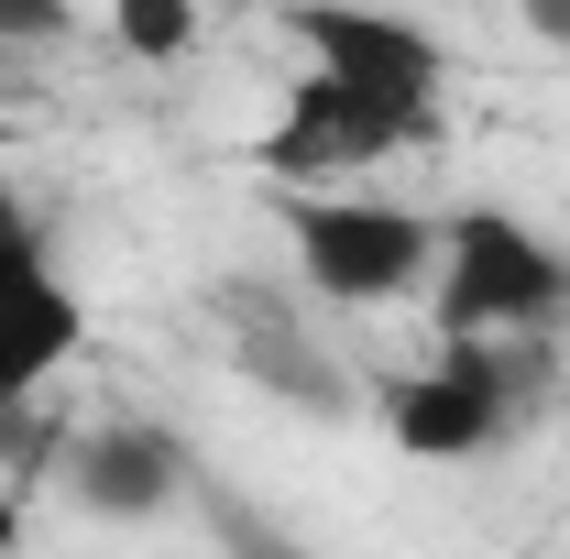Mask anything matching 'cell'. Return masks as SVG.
I'll list each match as a JSON object with an SVG mask.
<instances>
[{
    "label": "cell",
    "instance_id": "cell-5",
    "mask_svg": "<svg viewBox=\"0 0 570 559\" xmlns=\"http://www.w3.org/2000/svg\"><path fill=\"white\" fill-rule=\"evenodd\" d=\"M88 341V307L67 296V275L33 253V231H0V406H22L45 373H67Z\"/></svg>",
    "mask_w": 570,
    "mask_h": 559
},
{
    "label": "cell",
    "instance_id": "cell-3",
    "mask_svg": "<svg viewBox=\"0 0 570 559\" xmlns=\"http://www.w3.org/2000/svg\"><path fill=\"white\" fill-rule=\"evenodd\" d=\"M417 133H428V110H406V99H373V88H352V77L307 67L296 88H285L275 133H264V165H275V176H362V165L406 154Z\"/></svg>",
    "mask_w": 570,
    "mask_h": 559
},
{
    "label": "cell",
    "instance_id": "cell-2",
    "mask_svg": "<svg viewBox=\"0 0 570 559\" xmlns=\"http://www.w3.org/2000/svg\"><path fill=\"white\" fill-rule=\"evenodd\" d=\"M439 264V231L417 209H384V198H318L296 209V275L341 307H384Z\"/></svg>",
    "mask_w": 570,
    "mask_h": 559
},
{
    "label": "cell",
    "instance_id": "cell-8",
    "mask_svg": "<svg viewBox=\"0 0 570 559\" xmlns=\"http://www.w3.org/2000/svg\"><path fill=\"white\" fill-rule=\"evenodd\" d=\"M110 45L132 67H176L198 45V0H110Z\"/></svg>",
    "mask_w": 570,
    "mask_h": 559
},
{
    "label": "cell",
    "instance_id": "cell-1",
    "mask_svg": "<svg viewBox=\"0 0 570 559\" xmlns=\"http://www.w3.org/2000/svg\"><path fill=\"white\" fill-rule=\"evenodd\" d=\"M570 307V264L515 209H461L439 231V330L450 341H515Z\"/></svg>",
    "mask_w": 570,
    "mask_h": 559
},
{
    "label": "cell",
    "instance_id": "cell-7",
    "mask_svg": "<svg viewBox=\"0 0 570 559\" xmlns=\"http://www.w3.org/2000/svg\"><path fill=\"white\" fill-rule=\"evenodd\" d=\"M77 504H99V516H165V504H176V450H165L154 428H99V439H77Z\"/></svg>",
    "mask_w": 570,
    "mask_h": 559
},
{
    "label": "cell",
    "instance_id": "cell-11",
    "mask_svg": "<svg viewBox=\"0 0 570 559\" xmlns=\"http://www.w3.org/2000/svg\"><path fill=\"white\" fill-rule=\"evenodd\" d=\"M285 11H307V0H285Z\"/></svg>",
    "mask_w": 570,
    "mask_h": 559
},
{
    "label": "cell",
    "instance_id": "cell-9",
    "mask_svg": "<svg viewBox=\"0 0 570 559\" xmlns=\"http://www.w3.org/2000/svg\"><path fill=\"white\" fill-rule=\"evenodd\" d=\"M77 22V0H0V45H56Z\"/></svg>",
    "mask_w": 570,
    "mask_h": 559
},
{
    "label": "cell",
    "instance_id": "cell-10",
    "mask_svg": "<svg viewBox=\"0 0 570 559\" xmlns=\"http://www.w3.org/2000/svg\"><path fill=\"white\" fill-rule=\"evenodd\" d=\"M515 11H527L538 45H560V56H570V0H515Z\"/></svg>",
    "mask_w": 570,
    "mask_h": 559
},
{
    "label": "cell",
    "instance_id": "cell-6",
    "mask_svg": "<svg viewBox=\"0 0 570 559\" xmlns=\"http://www.w3.org/2000/svg\"><path fill=\"white\" fill-rule=\"evenodd\" d=\"M307 56L330 77H352L373 99H406V110H439V33H417L406 11H362V0H307L296 11Z\"/></svg>",
    "mask_w": 570,
    "mask_h": 559
},
{
    "label": "cell",
    "instance_id": "cell-4",
    "mask_svg": "<svg viewBox=\"0 0 570 559\" xmlns=\"http://www.w3.org/2000/svg\"><path fill=\"white\" fill-rule=\"evenodd\" d=\"M504 418H515V362H504V341H450L384 406V428H395L406 461H472V450L504 439Z\"/></svg>",
    "mask_w": 570,
    "mask_h": 559
}]
</instances>
